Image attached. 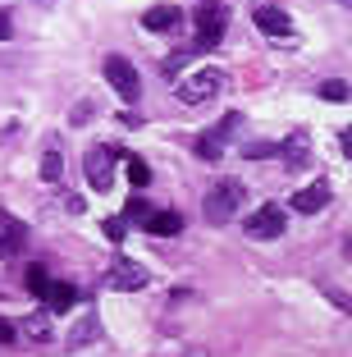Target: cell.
<instances>
[{"label": "cell", "instance_id": "8992f818", "mask_svg": "<svg viewBox=\"0 0 352 357\" xmlns=\"http://www.w3.org/2000/svg\"><path fill=\"white\" fill-rule=\"evenodd\" d=\"M238 124H243V115H224L215 128H206V133L197 137V156L201 160H220V156H224V147H229V137L238 133Z\"/></svg>", "mask_w": 352, "mask_h": 357}, {"label": "cell", "instance_id": "277c9868", "mask_svg": "<svg viewBox=\"0 0 352 357\" xmlns=\"http://www.w3.org/2000/svg\"><path fill=\"white\" fill-rule=\"evenodd\" d=\"M151 284V271L142 261H128V257H114L110 271H105V289H119V294H133V289H146Z\"/></svg>", "mask_w": 352, "mask_h": 357}, {"label": "cell", "instance_id": "5bb4252c", "mask_svg": "<svg viewBox=\"0 0 352 357\" xmlns=\"http://www.w3.org/2000/svg\"><path fill=\"white\" fill-rule=\"evenodd\" d=\"M142 28L146 32H169V28H178V5H151V10L142 14Z\"/></svg>", "mask_w": 352, "mask_h": 357}, {"label": "cell", "instance_id": "4316f807", "mask_svg": "<svg viewBox=\"0 0 352 357\" xmlns=\"http://www.w3.org/2000/svg\"><path fill=\"white\" fill-rule=\"evenodd\" d=\"M343 156H352V124L343 128Z\"/></svg>", "mask_w": 352, "mask_h": 357}, {"label": "cell", "instance_id": "4fadbf2b", "mask_svg": "<svg viewBox=\"0 0 352 357\" xmlns=\"http://www.w3.org/2000/svg\"><path fill=\"white\" fill-rule=\"evenodd\" d=\"M96 335H101V321H96V312H83L78 321H73V330H69V348L96 344Z\"/></svg>", "mask_w": 352, "mask_h": 357}, {"label": "cell", "instance_id": "7c38bea8", "mask_svg": "<svg viewBox=\"0 0 352 357\" xmlns=\"http://www.w3.org/2000/svg\"><path fill=\"white\" fill-rule=\"evenodd\" d=\"M23 243H28L23 220H14V215H0V257H14Z\"/></svg>", "mask_w": 352, "mask_h": 357}, {"label": "cell", "instance_id": "9c48e42d", "mask_svg": "<svg viewBox=\"0 0 352 357\" xmlns=\"http://www.w3.org/2000/svg\"><path fill=\"white\" fill-rule=\"evenodd\" d=\"M330 183L325 178H316V183H307V188H298L293 192V211H302V215H316V211H325L330 206Z\"/></svg>", "mask_w": 352, "mask_h": 357}, {"label": "cell", "instance_id": "d6986e66", "mask_svg": "<svg viewBox=\"0 0 352 357\" xmlns=\"http://www.w3.org/2000/svg\"><path fill=\"white\" fill-rule=\"evenodd\" d=\"M124 160H128V178H133V188H146V183H151V165L137 160V156H124Z\"/></svg>", "mask_w": 352, "mask_h": 357}, {"label": "cell", "instance_id": "44dd1931", "mask_svg": "<svg viewBox=\"0 0 352 357\" xmlns=\"http://www.w3.org/2000/svg\"><path fill=\"white\" fill-rule=\"evenodd\" d=\"M46 284H51L46 266H32V271H28V289H32V294H46Z\"/></svg>", "mask_w": 352, "mask_h": 357}, {"label": "cell", "instance_id": "5b68a950", "mask_svg": "<svg viewBox=\"0 0 352 357\" xmlns=\"http://www.w3.org/2000/svg\"><path fill=\"white\" fill-rule=\"evenodd\" d=\"M105 83H110L114 92L124 96L128 105H133L137 96H142V78H137V69L124 60V55H105Z\"/></svg>", "mask_w": 352, "mask_h": 357}, {"label": "cell", "instance_id": "cb8c5ba5", "mask_svg": "<svg viewBox=\"0 0 352 357\" xmlns=\"http://www.w3.org/2000/svg\"><path fill=\"white\" fill-rule=\"evenodd\" d=\"M128 215H133V220H146V215H151V206H146L142 197H133V202H128Z\"/></svg>", "mask_w": 352, "mask_h": 357}, {"label": "cell", "instance_id": "7a4b0ae2", "mask_svg": "<svg viewBox=\"0 0 352 357\" xmlns=\"http://www.w3.org/2000/svg\"><path fill=\"white\" fill-rule=\"evenodd\" d=\"M243 197H247V188H243L238 178H220L215 188L206 192V220L211 225H229L234 215H238Z\"/></svg>", "mask_w": 352, "mask_h": 357}, {"label": "cell", "instance_id": "484cf974", "mask_svg": "<svg viewBox=\"0 0 352 357\" xmlns=\"http://www.w3.org/2000/svg\"><path fill=\"white\" fill-rule=\"evenodd\" d=\"M14 335H19V326H10V321H0V344H10Z\"/></svg>", "mask_w": 352, "mask_h": 357}, {"label": "cell", "instance_id": "3957f363", "mask_svg": "<svg viewBox=\"0 0 352 357\" xmlns=\"http://www.w3.org/2000/svg\"><path fill=\"white\" fill-rule=\"evenodd\" d=\"M192 23H197V51H215L220 37H224V28H229V10L220 5V0H201L197 14H192Z\"/></svg>", "mask_w": 352, "mask_h": 357}, {"label": "cell", "instance_id": "52a82bcc", "mask_svg": "<svg viewBox=\"0 0 352 357\" xmlns=\"http://www.w3.org/2000/svg\"><path fill=\"white\" fill-rule=\"evenodd\" d=\"M83 169H87V183H92L96 192H110V183H114V151L110 147H92L87 160H83Z\"/></svg>", "mask_w": 352, "mask_h": 357}, {"label": "cell", "instance_id": "e0dca14e", "mask_svg": "<svg viewBox=\"0 0 352 357\" xmlns=\"http://www.w3.org/2000/svg\"><path fill=\"white\" fill-rule=\"evenodd\" d=\"M280 151L289 156V165H307V133H293Z\"/></svg>", "mask_w": 352, "mask_h": 357}, {"label": "cell", "instance_id": "6da1fadb", "mask_svg": "<svg viewBox=\"0 0 352 357\" xmlns=\"http://www.w3.org/2000/svg\"><path fill=\"white\" fill-rule=\"evenodd\" d=\"M220 92H224V69H215V64H206V69H197V74L178 78V87H174V96L183 105H206V101H215Z\"/></svg>", "mask_w": 352, "mask_h": 357}, {"label": "cell", "instance_id": "7402d4cb", "mask_svg": "<svg viewBox=\"0 0 352 357\" xmlns=\"http://www.w3.org/2000/svg\"><path fill=\"white\" fill-rule=\"evenodd\" d=\"M160 357H206V348H197V344H174V348H165Z\"/></svg>", "mask_w": 352, "mask_h": 357}, {"label": "cell", "instance_id": "8fae6325", "mask_svg": "<svg viewBox=\"0 0 352 357\" xmlns=\"http://www.w3.org/2000/svg\"><path fill=\"white\" fill-rule=\"evenodd\" d=\"M142 225H146V234H155V238H174V234H183V215H178V211H151Z\"/></svg>", "mask_w": 352, "mask_h": 357}, {"label": "cell", "instance_id": "d4e9b609", "mask_svg": "<svg viewBox=\"0 0 352 357\" xmlns=\"http://www.w3.org/2000/svg\"><path fill=\"white\" fill-rule=\"evenodd\" d=\"M10 37H14V23H10V14L0 10V42H10Z\"/></svg>", "mask_w": 352, "mask_h": 357}, {"label": "cell", "instance_id": "603a6c76", "mask_svg": "<svg viewBox=\"0 0 352 357\" xmlns=\"http://www.w3.org/2000/svg\"><path fill=\"white\" fill-rule=\"evenodd\" d=\"M101 229H105V238H110V243H119V238H124V220H119V215H114V220H105Z\"/></svg>", "mask_w": 352, "mask_h": 357}, {"label": "cell", "instance_id": "ba28073f", "mask_svg": "<svg viewBox=\"0 0 352 357\" xmlns=\"http://www.w3.org/2000/svg\"><path fill=\"white\" fill-rule=\"evenodd\" d=\"M280 234H284V211L280 206H261L257 215H247V238L270 243V238H280Z\"/></svg>", "mask_w": 352, "mask_h": 357}, {"label": "cell", "instance_id": "9a60e30c", "mask_svg": "<svg viewBox=\"0 0 352 357\" xmlns=\"http://www.w3.org/2000/svg\"><path fill=\"white\" fill-rule=\"evenodd\" d=\"M42 303H46V312H69V307L78 303V289H73V284H46Z\"/></svg>", "mask_w": 352, "mask_h": 357}, {"label": "cell", "instance_id": "ac0fdd59", "mask_svg": "<svg viewBox=\"0 0 352 357\" xmlns=\"http://www.w3.org/2000/svg\"><path fill=\"white\" fill-rule=\"evenodd\" d=\"M321 101H352V87L343 78H330V83H321Z\"/></svg>", "mask_w": 352, "mask_h": 357}, {"label": "cell", "instance_id": "30bf717a", "mask_svg": "<svg viewBox=\"0 0 352 357\" xmlns=\"http://www.w3.org/2000/svg\"><path fill=\"white\" fill-rule=\"evenodd\" d=\"M252 23H257L266 37H289L293 32V19L280 10V5H257V10H252Z\"/></svg>", "mask_w": 352, "mask_h": 357}, {"label": "cell", "instance_id": "2e32d148", "mask_svg": "<svg viewBox=\"0 0 352 357\" xmlns=\"http://www.w3.org/2000/svg\"><path fill=\"white\" fill-rule=\"evenodd\" d=\"M19 335H28L32 344H51V312H42V316H28L19 326Z\"/></svg>", "mask_w": 352, "mask_h": 357}, {"label": "cell", "instance_id": "ffe728a7", "mask_svg": "<svg viewBox=\"0 0 352 357\" xmlns=\"http://www.w3.org/2000/svg\"><path fill=\"white\" fill-rule=\"evenodd\" d=\"M60 174H64V160H60V151H46V156H42V178H46V183H55Z\"/></svg>", "mask_w": 352, "mask_h": 357}]
</instances>
